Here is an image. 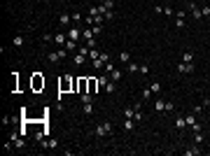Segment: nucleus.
Listing matches in <instances>:
<instances>
[{"label":"nucleus","instance_id":"1","mask_svg":"<svg viewBox=\"0 0 210 156\" xmlns=\"http://www.w3.org/2000/svg\"><path fill=\"white\" fill-rule=\"evenodd\" d=\"M112 133V121H103V124L96 126V135L98 138H105V135H110Z\"/></svg>","mask_w":210,"mask_h":156},{"label":"nucleus","instance_id":"2","mask_svg":"<svg viewBox=\"0 0 210 156\" xmlns=\"http://www.w3.org/2000/svg\"><path fill=\"white\" fill-rule=\"evenodd\" d=\"M63 56H65V49H61V51H52V54H47V61L49 63H58V61H63Z\"/></svg>","mask_w":210,"mask_h":156},{"label":"nucleus","instance_id":"3","mask_svg":"<svg viewBox=\"0 0 210 156\" xmlns=\"http://www.w3.org/2000/svg\"><path fill=\"white\" fill-rule=\"evenodd\" d=\"M178 70H180V72H182V75H189V72H194V63H180V65H178Z\"/></svg>","mask_w":210,"mask_h":156},{"label":"nucleus","instance_id":"4","mask_svg":"<svg viewBox=\"0 0 210 156\" xmlns=\"http://www.w3.org/2000/svg\"><path fill=\"white\" fill-rule=\"evenodd\" d=\"M54 42H56V44H61V47H63V44H65V42H68V33H56V35H54Z\"/></svg>","mask_w":210,"mask_h":156},{"label":"nucleus","instance_id":"5","mask_svg":"<svg viewBox=\"0 0 210 156\" xmlns=\"http://www.w3.org/2000/svg\"><path fill=\"white\" fill-rule=\"evenodd\" d=\"M42 86H44V79H42L40 75L35 72V75H33V88H35V91H40Z\"/></svg>","mask_w":210,"mask_h":156},{"label":"nucleus","instance_id":"6","mask_svg":"<svg viewBox=\"0 0 210 156\" xmlns=\"http://www.w3.org/2000/svg\"><path fill=\"white\" fill-rule=\"evenodd\" d=\"M154 112H159V114H166V100H157V103H154Z\"/></svg>","mask_w":210,"mask_h":156},{"label":"nucleus","instance_id":"7","mask_svg":"<svg viewBox=\"0 0 210 156\" xmlns=\"http://www.w3.org/2000/svg\"><path fill=\"white\" fill-rule=\"evenodd\" d=\"M68 40H75V42L79 40V26H73V28L68 31Z\"/></svg>","mask_w":210,"mask_h":156},{"label":"nucleus","instance_id":"8","mask_svg":"<svg viewBox=\"0 0 210 156\" xmlns=\"http://www.w3.org/2000/svg\"><path fill=\"white\" fill-rule=\"evenodd\" d=\"M136 128V119H124V130H133Z\"/></svg>","mask_w":210,"mask_h":156},{"label":"nucleus","instance_id":"9","mask_svg":"<svg viewBox=\"0 0 210 156\" xmlns=\"http://www.w3.org/2000/svg\"><path fill=\"white\" fill-rule=\"evenodd\" d=\"M110 79H112V82H119V79H121V70H110Z\"/></svg>","mask_w":210,"mask_h":156},{"label":"nucleus","instance_id":"10","mask_svg":"<svg viewBox=\"0 0 210 156\" xmlns=\"http://www.w3.org/2000/svg\"><path fill=\"white\" fill-rule=\"evenodd\" d=\"M82 112L84 114H91L94 112V103H82Z\"/></svg>","mask_w":210,"mask_h":156},{"label":"nucleus","instance_id":"11","mask_svg":"<svg viewBox=\"0 0 210 156\" xmlns=\"http://www.w3.org/2000/svg\"><path fill=\"white\" fill-rule=\"evenodd\" d=\"M136 114V107H124V119H133Z\"/></svg>","mask_w":210,"mask_h":156},{"label":"nucleus","instance_id":"12","mask_svg":"<svg viewBox=\"0 0 210 156\" xmlns=\"http://www.w3.org/2000/svg\"><path fill=\"white\" fill-rule=\"evenodd\" d=\"M91 33H94V35H100V33H103V23H91Z\"/></svg>","mask_w":210,"mask_h":156},{"label":"nucleus","instance_id":"13","mask_svg":"<svg viewBox=\"0 0 210 156\" xmlns=\"http://www.w3.org/2000/svg\"><path fill=\"white\" fill-rule=\"evenodd\" d=\"M184 121H187V126L191 128V126L196 124V114H194V112H191V114H187V117H184Z\"/></svg>","mask_w":210,"mask_h":156},{"label":"nucleus","instance_id":"14","mask_svg":"<svg viewBox=\"0 0 210 156\" xmlns=\"http://www.w3.org/2000/svg\"><path fill=\"white\" fill-rule=\"evenodd\" d=\"M63 47H65V51H75V47H77V42H75V40H68L65 44H63Z\"/></svg>","mask_w":210,"mask_h":156},{"label":"nucleus","instance_id":"15","mask_svg":"<svg viewBox=\"0 0 210 156\" xmlns=\"http://www.w3.org/2000/svg\"><path fill=\"white\" fill-rule=\"evenodd\" d=\"M184 154L187 156H196V154H201V149L199 147H189V149H184Z\"/></svg>","mask_w":210,"mask_h":156},{"label":"nucleus","instance_id":"16","mask_svg":"<svg viewBox=\"0 0 210 156\" xmlns=\"http://www.w3.org/2000/svg\"><path fill=\"white\" fill-rule=\"evenodd\" d=\"M119 61L121 63H131V54H128V51H121L119 54Z\"/></svg>","mask_w":210,"mask_h":156},{"label":"nucleus","instance_id":"17","mask_svg":"<svg viewBox=\"0 0 210 156\" xmlns=\"http://www.w3.org/2000/svg\"><path fill=\"white\" fill-rule=\"evenodd\" d=\"M182 61L184 63H194V54H191V51H184L182 54Z\"/></svg>","mask_w":210,"mask_h":156},{"label":"nucleus","instance_id":"18","mask_svg":"<svg viewBox=\"0 0 210 156\" xmlns=\"http://www.w3.org/2000/svg\"><path fill=\"white\" fill-rule=\"evenodd\" d=\"M184 126H187V121H184V117H178V121H175V128H178V130H182Z\"/></svg>","mask_w":210,"mask_h":156},{"label":"nucleus","instance_id":"19","mask_svg":"<svg viewBox=\"0 0 210 156\" xmlns=\"http://www.w3.org/2000/svg\"><path fill=\"white\" fill-rule=\"evenodd\" d=\"M100 84L96 82V79H89V93H96V88H98Z\"/></svg>","mask_w":210,"mask_h":156},{"label":"nucleus","instance_id":"20","mask_svg":"<svg viewBox=\"0 0 210 156\" xmlns=\"http://www.w3.org/2000/svg\"><path fill=\"white\" fill-rule=\"evenodd\" d=\"M70 21H73V16H70V14H61V26H68Z\"/></svg>","mask_w":210,"mask_h":156},{"label":"nucleus","instance_id":"21","mask_svg":"<svg viewBox=\"0 0 210 156\" xmlns=\"http://www.w3.org/2000/svg\"><path fill=\"white\" fill-rule=\"evenodd\" d=\"M12 44H14V47H23V37H21V35H16L14 40H12Z\"/></svg>","mask_w":210,"mask_h":156},{"label":"nucleus","instance_id":"22","mask_svg":"<svg viewBox=\"0 0 210 156\" xmlns=\"http://www.w3.org/2000/svg\"><path fill=\"white\" fill-rule=\"evenodd\" d=\"M138 72H140V75H149V65H145V63L138 65Z\"/></svg>","mask_w":210,"mask_h":156},{"label":"nucleus","instance_id":"23","mask_svg":"<svg viewBox=\"0 0 210 156\" xmlns=\"http://www.w3.org/2000/svg\"><path fill=\"white\" fill-rule=\"evenodd\" d=\"M149 88H152V93H159V91H161V84H159V82H152V84H149Z\"/></svg>","mask_w":210,"mask_h":156},{"label":"nucleus","instance_id":"24","mask_svg":"<svg viewBox=\"0 0 210 156\" xmlns=\"http://www.w3.org/2000/svg\"><path fill=\"white\" fill-rule=\"evenodd\" d=\"M149 96H152V88H149V86H145V88H142V100H147Z\"/></svg>","mask_w":210,"mask_h":156},{"label":"nucleus","instance_id":"25","mask_svg":"<svg viewBox=\"0 0 210 156\" xmlns=\"http://www.w3.org/2000/svg\"><path fill=\"white\" fill-rule=\"evenodd\" d=\"M84 61H86V56H82V54H77V56H75V63H77V65H82Z\"/></svg>","mask_w":210,"mask_h":156},{"label":"nucleus","instance_id":"26","mask_svg":"<svg viewBox=\"0 0 210 156\" xmlns=\"http://www.w3.org/2000/svg\"><path fill=\"white\" fill-rule=\"evenodd\" d=\"M98 56H100V54L96 51V49H91V51H89V58H91V61H96V58H98Z\"/></svg>","mask_w":210,"mask_h":156},{"label":"nucleus","instance_id":"27","mask_svg":"<svg viewBox=\"0 0 210 156\" xmlns=\"http://www.w3.org/2000/svg\"><path fill=\"white\" fill-rule=\"evenodd\" d=\"M133 119H136V124H138V121H142V112H140V109H136V114H133Z\"/></svg>","mask_w":210,"mask_h":156},{"label":"nucleus","instance_id":"28","mask_svg":"<svg viewBox=\"0 0 210 156\" xmlns=\"http://www.w3.org/2000/svg\"><path fill=\"white\" fill-rule=\"evenodd\" d=\"M194 138H196V142H199V145L203 142V133H201V130H199V133H194Z\"/></svg>","mask_w":210,"mask_h":156},{"label":"nucleus","instance_id":"29","mask_svg":"<svg viewBox=\"0 0 210 156\" xmlns=\"http://www.w3.org/2000/svg\"><path fill=\"white\" fill-rule=\"evenodd\" d=\"M128 72H138V65H136V63H128Z\"/></svg>","mask_w":210,"mask_h":156},{"label":"nucleus","instance_id":"30","mask_svg":"<svg viewBox=\"0 0 210 156\" xmlns=\"http://www.w3.org/2000/svg\"><path fill=\"white\" fill-rule=\"evenodd\" d=\"M166 112H175V105L173 103H166Z\"/></svg>","mask_w":210,"mask_h":156},{"label":"nucleus","instance_id":"31","mask_svg":"<svg viewBox=\"0 0 210 156\" xmlns=\"http://www.w3.org/2000/svg\"><path fill=\"white\" fill-rule=\"evenodd\" d=\"M201 12H203V16H208V14H210V5H205L203 10H201Z\"/></svg>","mask_w":210,"mask_h":156},{"label":"nucleus","instance_id":"32","mask_svg":"<svg viewBox=\"0 0 210 156\" xmlns=\"http://www.w3.org/2000/svg\"><path fill=\"white\" fill-rule=\"evenodd\" d=\"M100 2H107V0H98V5H100Z\"/></svg>","mask_w":210,"mask_h":156}]
</instances>
